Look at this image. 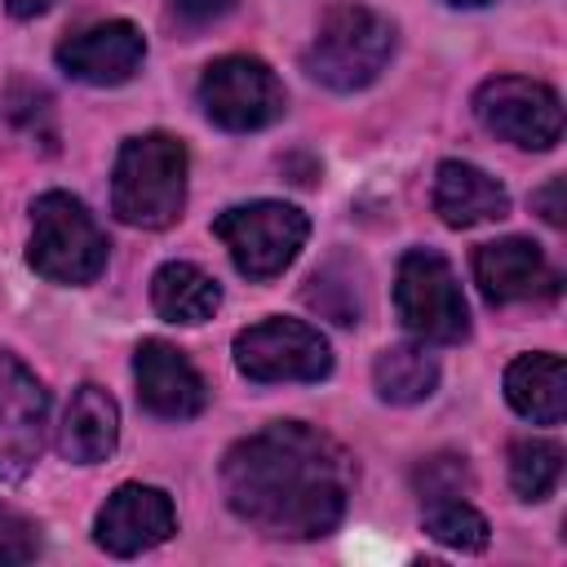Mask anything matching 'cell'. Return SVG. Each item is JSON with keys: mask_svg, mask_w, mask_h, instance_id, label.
<instances>
[{"mask_svg": "<svg viewBox=\"0 0 567 567\" xmlns=\"http://www.w3.org/2000/svg\"><path fill=\"white\" fill-rule=\"evenodd\" d=\"M221 492L226 505L257 532L315 540L346 514L350 461L328 434L301 421H275L226 452Z\"/></svg>", "mask_w": 567, "mask_h": 567, "instance_id": "1", "label": "cell"}, {"mask_svg": "<svg viewBox=\"0 0 567 567\" xmlns=\"http://www.w3.org/2000/svg\"><path fill=\"white\" fill-rule=\"evenodd\" d=\"M186 146L173 133H137L120 146L111 173V208L124 226L164 230L186 208Z\"/></svg>", "mask_w": 567, "mask_h": 567, "instance_id": "2", "label": "cell"}, {"mask_svg": "<svg viewBox=\"0 0 567 567\" xmlns=\"http://www.w3.org/2000/svg\"><path fill=\"white\" fill-rule=\"evenodd\" d=\"M394 53V22L368 4H332L306 49V71L332 93L368 89Z\"/></svg>", "mask_w": 567, "mask_h": 567, "instance_id": "3", "label": "cell"}, {"mask_svg": "<svg viewBox=\"0 0 567 567\" xmlns=\"http://www.w3.org/2000/svg\"><path fill=\"white\" fill-rule=\"evenodd\" d=\"M27 261L53 284H93L106 266V235L75 195L44 190L31 204Z\"/></svg>", "mask_w": 567, "mask_h": 567, "instance_id": "4", "label": "cell"}, {"mask_svg": "<svg viewBox=\"0 0 567 567\" xmlns=\"http://www.w3.org/2000/svg\"><path fill=\"white\" fill-rule=\"evenodd\" d=\"M394 310L416 341L456 346L470 337V306L456 284V270L434 248H412L394 275Z\"/></svg>", "mask_w": 567, "mask_h": 567, "instance_id": "5", "label": "cell"}, {"mask_svg": "<svg viewBox=\"0 0 567 567\" xmlns=\"http://www.w3.org/2000/svg\"><path fill=\"white\" fill-rule=\"evenodd\" d=\"M213 235L226 244V252H230L239 275L275 279L301 252V244L310 235V221H306L301 208H292L284 199H252V204L226 208L213 221Z\"/></svg>", "mask_w": 567, "mask_h": 567, "instance_id": "6", "label": "cell"}, {"mask_svg": "<svg viewBox=\"0 0 567 567\" xmlns=\"http://www.w3.org/2000/svg\"><path fill=\"white\" fill-rule=\"evenodd\" d=\"M199 106L226 133H257V128H266L284 115L288 93L261 58L230 53V58H217V62L204 66Z\"/></svg>", "mask_w": 567, "mask_h": 567, "instance_id": "7", "label": "cell"}, {"mask_svg": "<svg viewBox=\"0 0 567 567\" xmlns=\"http://www.w3.org/2000/svg\"><path fill=\"white\" fill-rule=\"evenodd\" d=\"M235 368L257 385L323 381L332 372V346L301 319H261L235 337Z\"/></svg>", "mask_w": 567, "mask_h": 567, "instance_id": "8", "label": "cell"}, {"mask_svg": "<svg viewBox=\"0 0 567 567\" xmlns=\"http://www.w3.org/2000/svg\"><path fill=\"white\" fill-rule=\"evenodd\" d=\"M474 115L487 133L523 146L549 151L563 137V102L549 84L527 75H492L474 93Z\"/></svg>", "mask_w": 567, "mask_h": 567, "instance_id": "9", "label": "cell"}, {"mask_svg": "<svg viewBox=\"0 0 567 567\" xmlns=\"http://www.w3.org/2000/svg\"><path fill=\"white\" fill-rule=\"evenodd\" d=\"M49 394L27 363L0 350V483H18L31 474L44 447Z\"/></svg>", "mask_w": 567, "mask_h": 567, "instance_id": "10", "label": "cell"}, {"mask_svg": "<svg viewBox=\"0 0 567 567\" xmlns=\"http://www.w3.org/2000/svg\"><path fill=\"white\" fill-rule=\"evenodd\" d=\"M177 532V509L168 501V492L146 487V483H124L106 496V505L97 509L93 536L106 554L115 558H133L142 549L164 545Z\"/></svg>", "mask_w": 567, "mask_h": 567, "instance_id": "11", "label": "cell"}, {"mask_svg": "<svg viewBox=\"0 0 567 567\" xmlns=\"http://www.w3.org/2000/svg\"><path fill=\"white\" fill-rule=\"evenodd\" d=\"M53 58L71 80L106 89V84L133 80V71L146 58V35L133 22L111 18V22H97V27H84V31L66 35Z\"/></svg>", "mask_w": 567, "mask_h": 567, "instance_id": "12", "label": "cell"}, {"mask_svg": "<svg viewBox=\"0 0 567 567\" xmlns=\"http://www.w3.org/2000/svg\"><path fill=\"white\" fill-rule=\"evenodd\" d=\"M133 377H137V399L146 412L164 416V421H190L204 412L208 390L204 377L195 372V363L168 346V341H142L133 354Z\"/></svg>", "mask_w": 567, "mask_h": 567, "instance_id": "13", "label": "cell"}, {"mask_svg": "<svg viewBox=\"0 0 567 567\" xmlns=\"http://www.w3.org/2000/svg\"><path fill=\"white\" fill-rule=\"evenodd\" d=\"M474 279L483 288V297L492 306H509V301H532V297H545L558 288L545 252L532 244V239H496V244H483L474 252Z\"/></svg>", "mask_w": 567, "mask_h": 567, "instance_id": "14", "label": "cell"}, {"mask_svg": "<svg viewBox=\"0 0 567 567\" xmlns=\"http://www.w3.org/2000/svg\"><path fill=\"white\" fill-rule=\"evenodd\" d=\"M434 213L452 230H470V226H483V221L505 217L509 213V195L478 164L443 159L439 173H434Z\"/></svg>", "mask_w": 567, "mask_h": 567, "instance_id": "15", "label": "cell"}, {"mask_svg": "<svg viewBox=\"0 0 567 567\" xmlns=\"http://www.w3.org/2000/svg\"><path fill=\"white\" fill-rule=\"evenodd\" d=\"M120 443V408L102 385H80L66 403L58 452L75 465H97Z\"/></svg>", "mask_w": 567, "mask_h": 567, "instance_id": "16", "label": "cell"}, {"mask_svg": "<svg viewBox=\"0 0 567 567\" xmlns=\"http://www.w3.org/2000/svg\"><path fill=\"white\" fill-rule=\"evenodd\" d=\"M505 399L536 425H558L567 412V368L558 354H518L505 368Z\"/></svg>", "mask_w": 567, "mask_h": 567, "instance_id": "17", "label": "cell"}, {"mask_svg": "<svg viewBox=\"0 0 567 567\" xmlns=\"http://www.w3.org/2000/svg\"><path fill=\"white\" fill-rule=\"evenodd\" d=\"M151 306L168 323H204L221 306V288L190 261H164L151 279Z\"/></svg>", "mask_w": 567, "mask_h": 567, "instance_id": "18", "label": "cell"}, {"mask_svg": "<svg viewBox=\"0 0 567 567\" xmlns=\"http://www.w3.org/2000/svg\"><path fill=\"white\" fill-rule=\"evenodd\" d=\"M372 381L385 403H421L439 385V359L425 346H390L377 354Z\"/></svg>", "mask_w": 567, "mask_h": 567, "instance_id": "19", "label": "cell"}, {"mask_svg": "<svg viewBox=\"0 0 567 567\" xmlns=\"http://www.w3.org/2000/svg\"><path fill=\"white\" fill-rule=\"evenodd\" d=\"M563 474V447L549 439H518L509 447V487L523 501H545L558 487Z\"/></svg>", "mask_w": 567, "mask_h": 567, "instance_id": "20", "label": "cell"}, {"mask_svg": "<svg viewBox=\"0 0 567 567\" xmlns=\"http://www.w3.org/2000/svg\"><path fill=\"white\" fill-rule=\"evenodd\" d=\"M425 532H430L439 545L461 549V554H478V549H487V540H492L487 518H483L470 501H461V496L430 501V505H425Z\"/></svg>", "mask_w": 567, "mask_h": 567, "instance_id": "21", "label": "cell"}, {"mask_svg": "<svg viewBox=\"0 0 567 567\" xmlns=\"http://www.w3.org/2000/svg\"><path fill=\"white\" fill-rule=\"evenodd\" d=\"M306 301H310L319 315H328L332 323H359V310H363L359 284H354V275H341V261H328L323 270L310 275Z\"/></svg>", "mask_w": 567, "mask_h": 567, "instance_id": "22", "label": "cell"}, {"mask_svg": "<svg viewBox=\"0 0 567 567\" xmlns=\"http://www.w3.org/2000/svg\"><path fill=\"white\" fill-rule=\"evenodd\" d=\"M465 487H470V470H465V456H456V452H439V456H425L416 465V492L425 505L461 496Z\"/></svg>", "mask_w": 567, "mask_h": 567, "instance_id": "23", "label": "cell"}, {"mask_svg": "<svg viewBox=\"0 0 567 567\" xmlns=\"http://www.w3.org/2000/svg\"><path fill=\"white\" fill-rule=\"evenodd\" d=\"M40 554V527L22 518L18 509L0 505V567L4 563H31Z\"/></svg>", "mask_w": 567, "mask_h": 567, "instance_id": "24", "label": "cell"}, {"mask_svg": "<svg viewBox=\"0 0 567 567\" xmlns=\"http://www.w3.org/2000/svg\"><path fill=\"white\" fill-rule=\"evenodd\" d=\"M4 115L13 120V124H22V128H40L44 120H49V93L40 89V84H27V80H13L9 89H4Z\"/></svg>", "mask_w": 567, "mask_h": 567, "instance_id": "25", "label": "cell"}, {"mask_svg": "<svg viewBox=\"0 0 567 567\" xmlns=\"http://www.w3.org/2000/svg\"><path fill=\"white\" fill-rule=\"evenodd\" d=\"M235 9V0H173V13H177V22L182 27H208V22H217L221 13H230Z\"/></svg>", "mask_w": 567, "mask_h": 567, "instance_id": "26", "label": "cell"}, {"mask_svg": "<svg viewBox=\"0 0 567 567\" xmlns=\"http://www.w3.org/2000/svg\"><path fill=\"white\" fill-rule=\"evenodd\" d=\"M563 190H567V182H563V177H554L545 190H536V195H532V204L540 208V217H545L549 226H563V213H567V208H563Z\"/></svg>", "mask_w": 567, "mask_h": 567, "instance_id": "27", "label": "cell"}, {"mask_svg": "<svg viewBox=\"0 0 567 567\" xmlns=\"http://www.w3.org/2000/svg\"><path fill=\"white\" fill-rule=\"evenodd\" d=\"M53 0H4V9L13 13V18H35V13H44Z\"/></svg>", "mask_w": 567, "mask_h": 567, "instance_id": "28", "label": "cell"}, {"mask_svg": "<svg viewBox=\"0 0 567 567\" xmlns=\"http://www.w3.org/2000/svg\"><path fill=\"white\" fill-rule=\"evenodd\" d=\"M452 4H487V0H452Z\"/></svg>", "mask_w": 567, "mask_h": 567, "instance_id": "29", "label": "cell"}]
</instances>
